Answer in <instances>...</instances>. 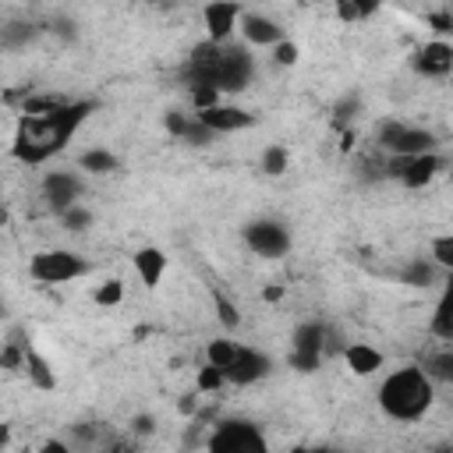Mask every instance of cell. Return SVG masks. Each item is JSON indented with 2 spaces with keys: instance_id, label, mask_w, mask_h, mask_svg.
Instances as JSON below:
<instances>
[{
  "instance_id": "1",
  "label": "cell",
  "mask_w": 453,
  "mask_h": 453,
  "mask_svg": "<svg viewBox=\"0 0 453 453\" xmlns=\"http://www.w3.org/2000/svg\"><path fill=\"white\" fill-rule=\"evenodd\" d=\"M92 110H96V103L85 99V103H64L60 110H53L46 117H21L14 142H11V156L28 163V166L46 163L60 149H67V142L92 117Z\"/></svg>"
},
{
  "instance_id": "2",
  "label": "cell",
  "mask_w": 453,
  "mask_h": 453,
  "mask_svg": "<svg viewBox=\"0 0 453 453\" xmlns=\"http://www.w3.org/2000/svg\"><path fill=\"white\" fill-rule=\"evenodd\" d=\"M255 74V60L248 53V46L241 42H202L191 50L184 78L188 85H212L219 92H241L248 88Z\"/></svg>"
},
{
  "instance_id": "3",
  "label": "cell",
  "mask_w": 453,
  "mask_h": 453,
  "mask_svg": "<svg viewBox=\"0 0 453 453\" xmlns=\"http://www.w3.org/2000/svg\"><path fill=\"white\" fill-rule=\"evenodd\" d=\"M432 396H435V389H432V379L421 365H403V368L389 372L379 386V407L393 421L425 418V411L432 407Z\"/></svg>"
},
{
  "instance_id": "4",
  "label": "cell",
  "mask_w": 453,
  "mask_h": 453,
  "mask_svg": "<svg viewBox=\"0 0 453 453\" xmlns=\"http://www.w3.org/2000/svg\"><path fill=\"white\" fill-rule=\"evenodd\" d=\"M205 449L209 453H269V442H265V435L255 421L230 418V421H219L212 428Z\"/></svg>"
},
{
  "instance_id": "5",
  "label": "cell",
  "mask_w": 453,
  "mask_h": 453,
  "mask_svg": "<svg viewBox=\"0 0 453 453\" xmlns=\"http://www.w3.org/2000/svg\"><path fill=\"white\" fill-rule=\"evenodd\" d=\"M379 145L393 156H425L435 145V134L425 127H407L403 120H382L379 124Z\"/></svg>"
},
{
  "instance_id": "6",
  "label": "cell",
  "mask_w": 453,
  "mask_h": 453,
  "mask_svg": "<svg viewBox=\"0 0 453 453\" xmlns=\"http://www.w3.org/2000/svg\"><path fill=\"white\" fill-rule=\"evenodd\" d=\"M28 273H32L39 283H67V280L85 276V273H88V262L78 258L74 251L57 248V251H39V255H32Z\"/></svg>"
},
{
  "instance_id": "7",
  "label": "cell",
  "mask_w": 453,
  "mask_h": 453,
  "mask_svg": "<svg viewBox=\"0 0 453 453\" xmlns=\"http://www.w3.org/2000/svg\"><path fill=\"white\" fill-rule=\"evenodd\" d=\"M329 347V333L322 322H301L294 329V340H290V368L297 372H315L322 354Z\"/></svg>"
},
{
  "instance_id": "8",
  "label": "cell",
  "mask_w": 453,
  "mask_h": 453,
  "mask_svg": "<svg viewBox=\"0 0 453 453\" xmlns=\"http://www.w3.org/2000/svg\"><path fill=\"white\" fill-rule=\"evenodd\" d=\"M244 241L262 258H280V255L290 251V230L283 223H276V219H255V223H248L244 226Z\"/></svg>"
},
{
  "instance_id": "9",
  "label": "cell",
  "mask_w": 453,
  "mask_h": 453,
  "mask_svg": "<svg viewBox=\"0 0 453 453\" xmlns=\"http://www.w3.org/2000/svg\"><path fill=\"white\" fill-rule=\"evenodd\" d=\"M78 195H81V177H78V173H67V170L46 173V180H42V198H46V205H50L57 216H64L67 209H74V205H78Z\"/></svg>"
},
{
  "instance_id": "10",
  "label": "cell",
  "mask_w": 453,
  "mask_h": 453,
  "mask_svg": "<svg viewBox=\"0 0 453 453\" xmlns=\"http://www.w3.org/2000/svg\"><path fill=\"white\" fill-rule=\"evenodd\" d=\"M241 14L244 11L237 4H226V0L205 4L202 7V21H205V32H209V42H230L234 28L241 25Z\"/></svg>"
},
{
  "instance_id": "11",
  "label": "cell",
  "mask_w": 453,
  "mask_h": 453,
  "mask_svg": "<svg viewBox=\"0 0 453 453\" xmlns=\"http://www.w3.org/2000/svg\"><path fill=\"white\" fill-rule=\"evenodd\" d=\"M269 372H273V361H269L262 350H255V347H241L237 361L226 368V382H234V386H251V382L265 379Z\"/></svg>"
},
{
  "instance_id": "12",
  "label": "cell",
  "mask_w": 453,
  "mask_h": 453,
  "mask_svg": "<svg viewBox=\"0 0 453 453\" xmlns=\"http://www.w3.org/2000/svg\"><path fill=\"white\" fill-rule=\"evenodd\" d=\"M414 71H418V74H428V78L449 74V71H453V46L442 42V39L425 42V46L414 53Z\"/></svg>"
},
{
  "instance_id": "13",
  "label": "cell",
  "mask_w": 453,
  "mask_h": 453,
  "mask_svg": "<svg viewBox=\"0 0 453 453\" xmlns=\"http://www.w3.org/2000/svg\"><path fill=\"white\" fill-rule=\"evenodd\" d=\"M237 28H241V35H244L248 46H280L283 42V28L273 18L255 14V11H244Z\"/></svg>"
},
{
  "instance_id": "14",
  "label": "cell",
  "mask_w": 453,
  "mask_h": 453,
  "mask_svg": "<svg viewBox=\"0 0 453 453\" xmlns=\"http://www.w3.org/2000/svg\"><path fill=\"white\" fill-rule=\"evenodd\" d=\"M212 134H223V131H244V127H251L255 124V113H248V110H241V106H212V110H202V113H195Z\"/></svg>"
},
{
  "instance_id": "15",
  "label": "cell",
  "mask_w": 453,
  "mask_h": 453,
  "mask_svg": "<svg viewBox=\"0 0 453 453\" xmlns=\"http://www.w3.org/2000/svg\"><path fill=\"white\" fill-rule=\"evenodd\" d=\"M442 170V159L435 156V152H425V156H411L407 163H403V170H400V184L403 188H425L435 173Z\"/></svg>"
},
{
  "instance_id": "16",
  "label": "cell",
  "mask_w": 453,
  "mask_h": 453,
  "mask_svg": "<svg viewBox=\"0 0 453 453\" xmlns=\"http://www.w3.org/2000/svg\"><path fill=\"white\" fill-rule=\"evenodd\" d=\"M134 269H138L142 283L152 290V287H159V280H163V273H166V255H163L159 248L145 244V248L134 251Z\"/></svg>"
},
{
  "instance_id": "17",
  "label": "cell",
  "mask_w": 453,
  "mask_h": 453,
  "mask_svg": "<svg viewBox=\"0 0 453 453\" xmlns=\"http://www.w3.org/2000/svg\"><path fill=\"white\" fill-rule=\"evenodd\" d=\"M432 333L439 340H453V273L446 276L442 283V294L435 301V311H432Z\"/></svg>"
},
{
  "instance_id": "18",
  "label": "cell",
  "mask_w": 453,
  "mask_h": 453,
  "mask_svg": "<svg viewBox=\"0 0 453 453\" xmlns=\"http://www.w3.org/2000/svg\"><path fill=\"white\" fill-rule=\"evenodd\" d=\"M25 375H28V382H32L35 389H42V393H53V389H57V372H53V365H50L35 347L25 350Z\"/></svg>"
},
{
  "instance_id": "19",
  "label": "cell",
  "mask_w": 453,
  "mask_h": 453,
  "mask_svg": "<svg viewBox=\"0 0 453 453\" xmlns=\"http://www.w3.org/2000/svg\"><path fill=\"white\" fill-rule=\"evenodd\" d=\"M343 361H347V368H350L354 375H372V372L382 368V350H375V347H368V343H350V347L343 350Z\"/></svg>"
},
{
  "instance_id": "20",
  "label": "cell",
  "mask_w": 453,
  "mask_h": 453,
  "mask_svg": "<svg viewBox=\"0 0 453 453\" xmlns=\"http://www.w3.org/2000/svg\"><path fill=\"white\" fill-rule=\"evenodd\" d=\"M237 354H241V343H234V340H226V336L209 340V347H205V361L216 365L223 375H226V368L237 361Z\"/></svg>"
},
{
  "instance_id": "21",
  "label": "cell",
  "mask_w": 453,
  "mask_h": 453,
  "mask_svg": "<svg viewBox=\"0 0 453 453\" xmlns=\"http://www.w3.org/2000/svg\"><path fill=\"white\" fill-rule=\"evenodd\" d=\"M78 163H81V170H85V173H96V177L113 173V170L120 166V159H117L110 149H85Z\"/></svg>"
},
{
  "instance_id": "22",
  "label": "cell",
  "mask_w": 453,
  "mask_h": 453,
  "mask_svg": "<svg viewBox=\"0 0 453 453\" xmlns=\"http://www.w3.org/2000/svg\"><path fill=\"white\" fill-rule=\"evenodd\" d=\"M400 280L407 287H432L435 283V262H425V258H414L400 269Z\"/></svg>"
},
{
  "instance_id": "23",
  "label": "cell",
  "mask_w": 453,
  "mask_h": 453,
  "mask_svg": "<svg viewBox=\"0 0 453 453\" xmlns=\"http://www.w3.org/2000/svg\"><path fill=\"white\" fill-rule=\"evenodd\" d=\"M421 368L428 372V379H439V382L453 386V347H449V350H439V354H432V357H428Z\"/></svg>"
},
{
  "instance_id": "24",
  "label": "cell",
  "mask_w": 453,
  "mask_h": 453,
  "mask_svg": "<svg viewBox=\"0 0 453 453\" xmlns=\"http://www.w3.org/2000/svg\"><path fill=\"white\" fill-rule=\"evenodd\" d=\"M96 304L99 308H113V304H120L124 301V283L120 280H103L99 287H96Z\"/></svg>"
},
{
  "instance_id": "25",
  "label": "cell",
  "mask_w": 453,
  "mask_h": 453,
  "mask_svg": "<svg viewBox=\"0 0 453 453\" xmlns=\"http://www.w3.org/2000/svg\"><path fill=\"white\" fill-rule=\"evenodd\" d=\"M287 163H290V152H287L283 145H269V149L262 152V170H265L269 177L283 173V170H287Z\"/></svg>"
},
{
  "instance_id": "26",
  "label": "cell",
  "mask_w": 453,
  "mask_h": 453,
  "mask_svg": "<svg viewBox=\"0 0 453 453\" xmlns=\"http://www.w3.org/2000/svg\"><path fill=\"white\" fill-rule=\"evenodd\" d=\"M432 262L439 269H449L453 273V234H442L432 241Z\"/></svg>"
},
{
  "instance_id": "27",
  "label": "cell",
  "mask_w": 453,
  "mask_h": 453,
  "mask_svg": "<svg viewBox=\"0 0 453 453\" xmlns=\"http://www.w3.org/2000/svg\"><path fill=\"white\" fill-rule=\"evenodd\" d=\"M219 88H212V85H191V103H195V110L202 113V110H212V106H219Z\"/></svg>"
},
{
  "instance_id": "28",
  "label": "cell",
  "mask_w": 453,
  "mask_h": 453,
  "mask_svg": "<svg viewBox=\"0 0 453 453\" xmlns=\"http://www.w3.org/2000/svg\"><path fill=\"white\" fill-rule=\"evenodd\" d=\"M25 350H28V343L7 340V343H4V357H0V365H4L7 372H18V368H25Z\"/></svg>"
},
{
  "instance_id": "29",
  "label": "cell",
  "mask_w": 453,
  "mask_h": 453,
  "mask_svg": "<svg viewBox=\"0 0 453 453\" xmlns=\"http://www.w3.org/2000/svg\"><path fill=\"white\" fill-rule=\"evenodd\" d=\"M35 32H32V25H7L4 32H0V42H4V50H18L25 39H32Z\"/></svg>"
},
{
  "instance_id": "30",
  "label": "cell",
  "mask_w": 453,
  "mask_h": 453,
  "mask_svg": "<svg viewBox=\"0 0 453 453\" xmlns=\"http://www.w3.org/2000/svg\"><path fill=\"white\" fill-rule=\"evenodd\" d=\"M60 223H64V230H74V234H78V230H85V226L92 223V212H88L85 205H74V209H67V212L60 216Z\"/></svg>"
},
{
  "instance_id": "31",
  "label": "cell",
  "mask_w": 453,
  "mask_h": 453,
  "mask_svg": "<svg viewBox=\"0 0 453 453\" xmlns=\"http://www.w3.org/2000/svg\"><path fill=\"white\" fill-rule=\"evenodd\" d=\"M223 382H226V375H223L216 365H205V368L198 372V389H202V393H212V389H219Z\"/></svg>"
},
{
  "instance_id": "32",
  "label": "cell",
  "mask_w": 453,
  "mask_h": 453,
  "mask_svg": "<svg viewBox=\"0 0 453 453\" xmlns=\"http://www.w3.org/2000/svg\"><path fill=\"white\" fill-rule=\"evenodd\" d=\"M368 11H375V7H368V4H350V0H340V4H336V18H340V21H357V18H365Z\"/></svg>"
},
{
  "instance_id": "33",
  "label": "cell",
  "mask_w": 453,
  "mask_h": 453,
  "mask_svg": "<svg viewBox=\"0 0 453 453\" xmlns=\"http://www.w3.org/2000/svg\"><path fill=\"white\" fill-rule=\"evenodd\" d=\"M297 57H301V53H297V46H294L290 39H283L280 46H273V60H276V64H283V67L297 64Z\"/></svg>"
},
{
  "instance_id": "34",
  "label": "cell",
  "mask_w": 453,
  "mask_h": 453,
  "mask_svg": "<svg viewBox=\"0 0 453 453\" xmlns=\"http://www.w3.org/2000/svg\"><path fill=\"white\" fill-rule=\"evenodd\" d=\"M216 315H219V322L226 326V329H234L237 322H241V315H237V308L226 301V297H216Z\"/></svg>"
},
{
  "instance_id": "35",
  "label": "cell",
  "mask_w": 453,
  "mask_h": 453,
  "mask_svg": "<svg viewBox=\"0 0 453 453\" xmlns=\"http://www.w3.org/2000/svg\"><path fill=\"white\" fill-rule=\"evenodd\" d=\"M163 124H166V131H170V134H177V138H184V134H188V127H191V120H188L184 113H177V110H170Z\"/></svg>"
},
{
  "instance_id": "36",
  "label": "cell",
  "mask_w": 453,
  "mask_h": 453,
  "mask_svg": "<svg viewBox=\"0 0 453 453\" xmlns=\"http://www.w3.org/2000/svg\"><path fill=\"white\" fill-rule=\"evenodd\" d=\"M428 25H432L435 32H453V11H435V14H428Z\"/></svg>"
},
{
  "instance_id": "37",
  "label": "cell",
  "mask_w": 453,
  "mask_h": 453,
  "mask_svg": "<svg viewBox=\"0 0 453 453\" xmlns=\"http://www.w3.org/2000/svg\"><path fill=\"white\" fill-rule=\"evenodd\" d=\"M354 110H357V99H354V96L343 99V103H336V124H347V120L354 117Z\"/></svg>"
},
{
  "instance_id": "38",
  "label": "cell",
  "mask_w": 453,
  "mask_h": 453,
  "mask_svg": "<svg viewBox=\"0 0 453 453\" xmlns=\"http://www.w3.org/2000/svg\"><path fill=\"white\" fill-rule=\"evenodd\" d=\"M134 432H138V435H152V432H156V418H152V414H138V418H134Z\"/></svg>"
},
{
  "instance_id": "39",
  "label": "cell",
  "mask_w": 453,
  "mask_h": 453,
  "mask_svg": "<svg viewBox=\"0 0 453 453\" xmlns=\"http://www.w3.org/2000/svg\"><path fill=\"white\" fill-rule=\"evenodd\" d=\"M39 453H71V446H67L64 439H46V442L39 446Z\"/></svg>"
},
{
  "instance_id": "40",
  "label": "cell",
  "mask_w": 453,
  "mask_h": 453,
  "mask_svg": "<svg viewBox=\"0 0 453 453\" xmlns=\"http://www.w3.org/2000/svg\"><path fill=\"white\" fill-rule=\"evenodd\" d=\"M290 453H336V449H329V446H297Z\"/></svg>"
},
{
  "instance_id": "41",
  "label": "cell",
  "mask_w": 453,
  "mask_h": 453,
  "mask_svg": "<svg viewBox=\"0 0 453 453\" xmlns=\"http://www.w3.org/2000/svg\"><path fill=\"white\" fill-rule=\"evenodd\" d=\"M435 453H453V446H442V449H435Z\"/></svg>"
},
{
  "instance_id": "42",
  "label": "cell",
  "mask_w": 453,
  "mask_h": 453,
  "mask_svg": "<svg viewBox=\"0 0 453 453\" xmlns=\"http://www.w3.org/2000/svg\"><path fill=\"white\" fill-rule=\"evenodd\" d=\"M21 453H28V449H21Z\"/></svg>"
}]
</instances>
